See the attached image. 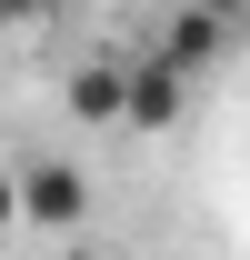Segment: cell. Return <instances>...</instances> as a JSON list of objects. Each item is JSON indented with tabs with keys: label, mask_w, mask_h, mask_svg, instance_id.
Segmentation results:
<instances>
[{
	"label": "cell",
	"mask_w": 250,
	"mask_h": 260,
	"mask_svg": "<svg viewBox=\"0 0 250 260\" xmlns=\"http://www.w3.org/2000/svg\"><path fill=\"white\" fill-rule=\"evenodd\" d=\"M70 260H110V250H70Z\"/></svg>",
	"instance_id": "ba28073f"
},
{
	"label": "cell",
	"mask_w": 250,
	"mask_h": 260,
	"mask_svg": "<svg viewBox=\"0 0 250 260\" xmlns=\"http://www.w3.org/2000/svg\"><path fill=\"white\" fill-rule=\"evenodd\" d=\"M170 120H180V70H160V60L120 70V130H170Z\"/></svg>",
	"instance_id": "3957f363"
},
{
	"label": "cell",
	"mask_w": 250,
	"mask_h": 260,
	"mask_svg": "<svg viewBox=\"0 0 250 260\" xmlns=\"http://www.w3.org/2000/svg\"><path fill=\"white\" fill-rule=\"evenodd\" d=\"M10 200H20L30 230H80L90 220V170L80 160H20L10 170Z\"/></svg>",
	"instance_id": "6da1fadb"
},
{
	"label": "cell",
	"mask_w": 250,
	"mask_h": 260,
	"mask_svg": "<svg viewBox=\"0 0 250 260\" xmlns=\"http://www.w3.org/2000/svg\"><path fill=\"white\" fill-rule=\"evenodd\" d=\"M120 70L130 60H80V70H70V120H80V130H120Z\"/></svg>",
	"instance_id": "277c9868"
},
{
	"label": "cell",
	"mask_w": 250,
	"mask_h": 260,
	"mask_svg": "<svg viewBox=\"0 0 250 260\" xmlns=\"http://www.w3.org/2000/svg\"><path fill=\"white\" fill-rule=\"evenodd\" d=\"M30 20H50V0H0V30H30Z\"/></svg>",
	"instance_id": "5b68a950"
},
{
	"label": "cell",
	"mask_w": 250,
	"mask_h": 260,
	"mask_svg": "<svg viewBox=\"0 0 250 260\" xmlns=\"http://www.w3.org/2000/svg\"><path fill=\"white\" fill-rule=\"evenodd\" d=\"M190 10H210V20H250V0H190Z\"/></svg>",
	"instance_id": "8992f818"
},
{
	"label": "cell",
	"mask_w": 250,
	"mask_h": 260,
	"mask_svg": "<svg viewBox=\"0 0 250 260\" xmlns=\"http://www.w3.org/2000/svg\"><path fill=\"white\" fill-rule=\"evenodd\" d=\"M220 40H230V20H210V10H190V0H180V10L160 20V50H150V60L190 80V70H210V60H220Z\"/></svg>",
	"instance_id": "7a4b0ae2"
},
{
	"label": "cell",
	"mask_w": 250,
	"mask_h": 260,
	"mask_svg": "<svg viewBox=\"0 0 250 260\" xmlns=\"http://www.w3.org/2000/svg\"><path fill=\"white\" fill-rule=\"evenodd\" d=\"M0 230H20V200H10V170H0Z\"/></svg>",
	"instance_id": "52a82bcc"
}]
</instances>
